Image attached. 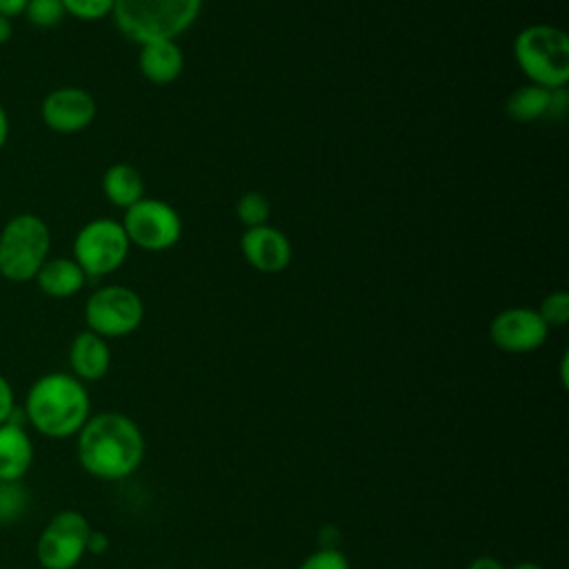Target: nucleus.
<instances>
[{"instance_id": "obj_1", "label": "nucleus", "mask_w": 569, "mask_h": 569, "mask_svg": "<svg viewBox=\"0 0 569 569\" xmlns=\"http://www.w3.org/2000/svg\"><path fill=\"white\" fill-rule=\"evenodd\" d=\"M78 460L87 473L100 480H122L144 460L140 427L120 411L89 416L78 431Z\"/></svg>"}, {"instance_id": "obj_2", "label": "nucleus", "mask_w": 569, "mask_h": 569, "mask_svg": "<svg viewBox=\"0 0 569 569\" xmlns=\"http://www.w3.org/2000/svg\"><path fill=\"white\" fill-rule=\"evenodd\" d=\"M91 400L84 382L73 373L49 371L27 391L24 416L29 425L47 438H69L89 420Z\"/></svg>"}, {"instance_id": "obj_3", "label": "nucleus", "mask_w": 569, "mask_h": 569, "mask_svg": "<svg viewBox=\"0 0 569 569\" xmlns=\"http://www.w3.org/2000/svg\"><path fill=\"white\" fill-rule=\"evenodd\" d=\"M202 0H116L111 18L131 42L180 38L200 16Z\"/></svg>"}, {"instance_id": "obj_4", "label": "nucleus", "mask_w": 569, "mask_h": 569, "mask_svg": "<svg viewBox=\"0 0 569 569\" xmlns=\"http://www.w3.org/2000/svg\"><path fill=\"white\" fill-rule=\"evenodd\" d=\"M513 60L529 82L565 89L569 82V36L553 24H527L513 38Z\"/></svg>"}, {"instance_id": "obj_5", "label": "nucleus", "mask_w": 569, "mask_h": 569, "mask_svg": "<svg viewBox=\"0 0 569 569\" xmlns=\"http://www.w3.org/2000/svg\"><path fill=\"white\" fill-rule=\"evenodd\" d=\"M51 251L49 224L36 213H16L0 229V278L31 282Z\"/></svg>"}, {"instance_id": "obj_6", "label": "nucleus", "mask_w": 569, "mask_h": 569, "mask_svg": "<svg viewBox=\"0 0 569 569\" xmlns=\"http://www.w3.org/2000/svg\"><path fill=\"white\" fill-rule=\"evenodd\" d=\"M131 242L120 220L93 218L84 222L71 244V258L87 278H102L120 269L129 256Z\"/></svg>"}, {"instance_id": "obj_7", "label": "nucleus", "mask_w": 569, "mask_h": 569, "mask_svg": "<svg viewBox=\"0 0 569 569\" xmlns=\"http://www.w3.org/2000/svg\"><path fill=\"white\" fill-rule=\"evenodd\" d=\"M144 320L142 298L124 284L98 287L84 302L87 329L109 338H122L133 333Z\"/></svg>"}, {"instance_id": "obj_8", "label": "nucleus", "mask_w": 569, "mask_h": 569, "mask_svg": "<svg viewBox=\"0 0 569 569\" xmlns=\"http://www.w3.org/2000/svg\"><path fill=\"white\" fill-rule=\"evenodd\" d=\"M120 222L131 247H140L144 251H167L178 244L182 236L180 213L158 198H140L124 209Z\"/></svg>"}, {"instance_id": "obj_9", "label": "nucleus", "mask_w": 569, "mask_h": 569, "mask_svg": "<svg viewBox=\"0 0 569 569\" xmlns=\"http://www.w3.org/2000/svg\"><path fill=\"white\" fill-rule=\"evenodd\" d=\"M89 520L76 509L53 513L36 542V558L42 569H73L87 553L91 533Z\"/></svg>"}, {"instance_id": "obj_10", "label": "nucleus", "mask_w": 569, "mask_h": 569, "mask_svg": "<svg viewBox=\"0 0 569 569\" xmlns=\"http://www.w3.org/2000/svg\"><path fill=\"white\" fill-rule=\"evenodd\" d=\"M549 327L533 307H507L489 322V340L507 353H529L545 345Z\"/></svg>"}, {"instance_id": "obj_11", "label": "nucleus", "mask_w": 569, "mask_h": 569, "mask_svg": "<svg viewBox=\"0 0 569 569\" xmlns=\"http://www.w3.org/2000/svg\"><path fill=\"white\" fill-rule=\"evenodd\" d=\"M98 113L96 98L82 87H58L42 98L40 118L56 133H78Z\"/></svg>"}, {"instance_id": "obj_12", "label": "nucleus", "mask_w": 569, "mask_h": 569, "mask_svg": "<svg viewBox=\"0 0 569 569\" xmlns=\"http://www.w3.org/2000/svg\"><path fill=\"white\" fill-rule=\"evenodd\" d=\"M240 251L247 264L262 273H280L289 267L293 258L291 242L287 233L267 224L244 229L240 236Z\"/></svg>"}, {"instance_id": "obj_13", "label": "nucleus", "mask_w": 569, "mask_h": 569, "mask_svg": "<svg viewBox=\"0 0 569 569\" xmlns=\"http://www.w3.org/2000/svg\"><path fill=\"white\" fill-rule=\"evenodd\" d=\"M562 107L565 89H545L533 82L516 87L505 102V111L513 122H536L545 116L560 113Z\"/></svg>"}, {"instance_id": "obj_14", "label": "nucleus", "mask_w": 569, "mask_h": 569, "mask_svg": "<svg viewBox=\"0 0 569 569\" xmlns=\"http://www.w3.org/2000/svg\"><path fill=\"white\" fill-rule=\"evenodd\" d=\"M69 365L78 380H100L111 367V349L102 336L84 329L69 345Z\"/></svg>"}, {"instance_id": "obj_15", "label": "nucleus", "mask_w": 569, "mask_h": 569, "mask_svg": "<svg viewBox=\"0 0 569 569\" xmlns=\"http://www.w3.org/2000/svg\"><path fill=\"white\" fill-rule=\"evenodd\" d=\"M140 73L153 84H171L184 69V53L176 40H153L140 44Z\"/></svg>"}, {"instance_id": "obj_16", "label": "nucleus", "mask_w": 569, "mask_h": 569, "mask_svg": "<svg viewBox=\"0 0 569 569\" xmlns=\"http://www.w3.org/2000/svg\"><path fill=\"white\" fill-rule=\"evenodd\" d=\"M33 282L44 296L64 300L73 298L84 287L87 276L71 256H49L44 264L38 269Z\"/></svg>"}, {"instance_id": "obj_17", "label": "nucleus", "mask_w": 569, "mask_h": 569, "mask_svg": "<svg viewBox=\"0 0 569 569\" xmlns=\"http://www.w3.org/2000/svg\"><path fill=\"white\" fill-rule=\"evenodd\" d=\"M33 462V445L22 425H0V482L20 480Z\"/></svg>"}, {"instance_id": "obj_18", "label": "nucleus", "mask_w": 569, "mask_h": 569, "mask_svg": "<svg viewBox=\"0 0 569 569\" xmlns=\"http://www.w3.org/2000/svg\"><path fill=\"white\" fill-rule=\"evenodd\" d=\"M102 193L122 211L144 198V178L129 162H116L102 173Z\"/></svg>"}, {"instance_id": "obj_19", "label": "nucleus", "mask_w": 569, "mask_h": 569, "mask_svg": "<svg viewBox=\"0 0 569 569\" xmlns=\"http://www.w3.org/2000/svg\"><path fill=\"white\" fill-rule=\"evenodd\" d=\"M64 16L67 11L62 7V0H29L22 13V18H27V22L40 31L56 29L64 20Z\"/></svg>"}, {"instance_id": "obj_20", "label": "nucleus", "mask_w": 569, "mask_h": 569, "mask_svg": "<svg viewBox=\"0 0 569 569\" xmlns=\"http://www.w3.org/2000/svg\"><path fill=\"white\" fill-rule=\"evenodd\" d=\"M236 216L244 224V229L260 227L267 224L271 216V204L260 191H244L236 202Z\"/></svg>"}, {"instance_id": "obj_21", "label": "nucleus", "mask_w": 569, "mask_h": 569, "mask_svg": "<svg viewBox=\"0 0 569 569\" xmlns=\"http://www.w3.org/2000/svg\"><path fill=\"white\" fill-rule=\"evenodd\" d=\"M536 311L540 313V318L545 320V325L549 329L567 325V320H569V293L562 291V289L547 293Z\"/></svg>"}, {"instance_id": "obj_22", "label": "nucleus", "mask_w": 569, "mask_h": 569, "mask_svg": "<svg viewBox=\"0 0 569 569\" xmlns=\"http://www.w3.org/2000/svg\"><path fill=\"white\" fill-rule=\"evenodd\" d=\"M116 0H62V7L67 16H73L76 20L96 22L107 16H111Z\"/></svg>"}, {"instance_id": "obj_23", "label": "nucleus", "mask_w": 569, "mask_h": 569, "mask_svg": "<svg viewBox=\"0 0 569 569\" xmlns=\"http://www.w3.org/2000/svg\"><path fill=\"white\" fill-rule=\"evenodd\" d=\"M298 569H349V560L338 547H320L309 553Z\"/></svg>"}, {"instance_id": "obj_24", "label": "nucleus", "mask_w": 569, "mask_h": 569, "mask_svg": "<svg viewBox=\"0 0 569 569\" xmlns=\"http://www.w3.org/2000/svg\"><path fill=\"white\" fill-rule=\"evenodd\" d=\"M16 411V405H13V389L9 385V380L0 373V425L9 422L11 416Z\"/></svg>"}, {"instance_id": "obj_25", "label": "nucleus", "mask_w": 569, "mask_h": 569, "mask_svg": "<svg viewBox=\"0 0 569 569\" xmlns=\"http://www.w3.org/2000/svg\"><path fill=\"white\" fill-rule=\"evenodd\" d=\"M27 2L29 0H0V16L7 20L20 18L27 9Z\"/></svg>"}, {"instance_id": "obj_26", "label": "nucleus", "mask_w": 569, "mask_h": 569, "mask_svg": "<svg viewBox=\"0 0 569 569\" xmlns=\"http://www.w3.org/2000/svg\"><path fill=\"white\" fill-rule=\"evenodd\" d=\"M107 547H109V540H107L104 533H100V531H91V533H89L87 551H91V553H102V551H107Z\"/></svg>"}, {"instance_id": "obj_27", "label": "nucleus", "mask_w": 569, "mask_h": 569, "mask_svg": "<svg viewBox=\"0 0 569 569\" xmlns=\"http://www.w3.org/2000/svg\"><path fill=\"white\" fill-rule=\"evenodd\" d=\"M467 569H505L500 560H496L493 556H478L469 562Z\"/></svg>"}, {"instance_id": "obj_28", "label": "nucleus", "mask_w": 569, "mask_h": 569, "mask_svg": "<svg viewBox=\"0 0 569 569\" xmlns=\"http://www.w3.org/2000/svg\"><path fill=\"white\" fill-rule=\"evenodd\" d=\"M9 129H11V124H9V113H7L4 104L0 102V151H2V147L7 144V140H9Z\"/></svg>"}, {"instance_id": "obj_29", "label": "nucleus", "mask_w": 569, "mask_h": 569, "mask_svg": "<svg viewBox=\"0 0 569 569\" xmlns=\"http://www.w3.org/2000/svg\"><path fill=\"white\" fill-rule=\"evenodd\" d=\"M11 36H13L11 20H7V18H2V16H0V44L9 42V38H11Z\"/></svg>"}, {"instance_id": "obj_30", "label": "nucleus", "mask_w": 569, "mask_h": 569, "mask_svg": "<svg viewBox=\"0 0 569 569\" xmlns=\"http://www.w3.org/2000/svg\"><path fill=\"white\" fill-rule=\"evenodd\" d=\"M511 569H542L538 562H531V560H522L518 565H513Z\"/></svg>"}, {"instance_id": "obj_31", "label": "nucleus", "mask_w": 569, "mask_h": 569, "mask_svg": "<svg viewBox=\"0 0 569 569\" xmlns=\"http://www.w3.org/2000/svg\"><path fill=\"white\" fill-rule=\"evenodd\" d=\"M0 516H2V498H0Z\"/></svg>"}]
</instances>
